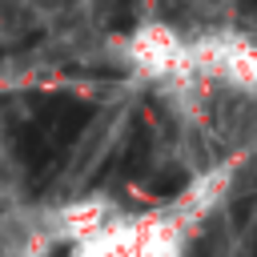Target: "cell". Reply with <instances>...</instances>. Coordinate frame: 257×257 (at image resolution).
I'll list each match as a JSON object with an SVG mask.
<instances>
[{
  "label": "cell",
  "instance_id": "obj_1",
  "mask_svg": "<svg viewBox=\"0 0 257 257\" xmlns=\"http://www.w3.org/2000/svg\"><path fill=\"white\" fill-rule=\"evenodd\" d=\"M185 221L173 213L153 217H108L88 241L72 245L76 257H181Z\"/></svg>",
  "mask_w": 257,
  "mask_h": 257
},
{
  "label": "cell",
  "instance_id": "obj_2",
  "mask_svg": "<svg viewBox=\"0 0 257 257\" xmlns=\"http://www.w3.org/2000/svg\"><path fill=\"white\" fill-rule=\"evenodd\" d=\"M128 64L157 84H193L189 36L165 20H149L128 36Z\"/></svg>",
  "mask_w": 257,
  "mask_h": 257
}]
</instances>
